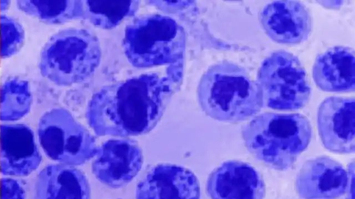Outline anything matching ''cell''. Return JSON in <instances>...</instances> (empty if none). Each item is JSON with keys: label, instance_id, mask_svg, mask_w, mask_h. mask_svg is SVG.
Here are the masks:
<instances>
[{"label": "cell", "instance_id": "1", "mask_svg": "<svg viewBox=\"0 0 355 199\" xmlns=\"http://www.w3.org/2000/svg\"><path fill=\"white\" fill-rule=\"evenodd\" d=\"M176 65V64H175ZM163 75L144 73L96 91L85 117L98 136L135 137L151 131L160 121L180 77V68Z\"/></svg>", "mask_w": 355, "mask_h": 199}, {"label": "cell", "instance_id": "2", "mask_svg": "<svg viewBox=\"0 0 355 199\" xmlns=\"http://www.w3.org/2000/svg\"><path fill=\"white\" fill-rule=\"evenodd\" d=\"M202 111L214 120L230 123L247 120L263 106L257 82L242 66L222 61L209 66L197 87Z\"/></svg>", "mask_w": 355, "mask_h": 199}, {"label": "cell", "instance_id": "3", "mask_svg": "<svg viewBox=\"0 0 355 199\" xmlns=\"http://www.w3.org/2000/svg\"><path fill=\"white\" fill-rule=\"evenodd\" d=\"M241 134L245 147L255 158L272 169L284 171L308 147L312 128L301 113L266 112L247 123Z\"/></svg>", "mask_w": 355, "mask_h": 199}, {"label": "cell", "instance_id": "4", "mask_svg": "<svg viewBox=\"0 0 355 199\" xmlns=\"http://www.w3.org/2000/svg\"><path fill=\"white\" fill-rule=\"evenodd\" d=\"M98 37L85 28H68L51 35L41 49V75L58 86H70L89 78L100 65Z\"/></svg>", "mask_w": 355, "mask_h": 199}, {"label": "cell", "instance_id": "5", "mask_svg": "<svg viewBox=\"0 0 355 199\" xmlns=\"http://www.w3.org/2000/svg\"><path fill=\"white\" fill-rule=\"evenodd\" d=\"M186 32L174 18L162 14H146L135 17L125 30L123 53L137 68L175 65L182 61L186 49Z\"/></svg>", "mask_w": 355, "mask_h": 199}, {"label": "cell", "instance_id": "6", "mask_svg": "<svg viewBox=\"0 0 355 199\" xmlns=\"http://www.w3.org/2000/svg\"><path fill=\"white\" fill-rule=\"evenodd\" d=\"M257 83L263 105L279 111H294L304 107L311 96L306 70L293 53L279 50L261 63Z\"/></svg>", "mask_w": 355, "mask_h": 199}, {"label": "cell", "instance_id": "7", "mask_svg": "<svg viewBox=\"0 0 355 199\" xmlns=\"http://www.w3.org/2000/svg\"><path fill=\"white\" fill-rule=\"evenodd\" d=\"M37 135L45 155L59 164H83L98 149L95 138L64 108L46 111L39 120Z\"/></svg>", "mask_w": 355, "mask_h": 199}, {"label": "cell", "instance_id": "8", "mask_svg": "<svg viewBox=\"0 0 355 199\" xmlns=\"http://www.w3.org/2000/svg\"><path fill=\"white\" fill-rule=\"evenodd\" d=\"M92 164V173L102 184L112 189L127 185L140 171L144 156L136 140L112 138L98 146Z\"/></svg>", "mask_w": 355, "mask_h": 199}, {"label": "cell", "instance_id": "9", "mask_svg": "<svg viewBox=\"0 0 355 199\" xmlns=\"http://www.w3.org/2000/svg\"><path fill=\"white\" fill-rule=\"evenodd\" d=\"M355 99L331 96L320 104L317 113L321 142L330 152L349 154L355 151Z\"/></svg>", "mask_w": 355, "mask_h": 199}, {"label": "cell", "instance_id": "10", "mask_svg": "<svg viewBox=\"0 0 355 199\" xmlns=\"http://www.w3.org/2000/svg\"><path fill=\"white\" fill-rule=\"evenodd\" d=\"M42 160L30 126L15 122L0 124V171L3 176H28L38 169Z\"/></svg>", "mask_w": 355, "mask_h": 199}, {"label": "cell", "instance_id": "11", "mask_svg": "<svg viewBox=\"0 0 355 199\" xmlns=\"http://www.w3.org/2000/svg\"><path fill=\"white\" fill-rule=\"evenodd\" d=\"M136 199H200V187L189 169L159 163L148 169L138 182Z\"/></svg>", "mask_w": 355, "mask_h": 199}, {"label": "cell", "instance_id": "12", "mask_svg": "<svg viewBox=\"0 0 355 199\" xmlns=\"http://www.w3.org/2000/svg\"><path fill=\"white\" fill-rule=\"evenodd\" d=\"M259 21L272 41L284 45L304 41L312 28L309 10L298 1H275L268 3L259 14Z\"/></svg>", "mask_w": 355, "mask_h": 199}, {"label": "cell", "instance_id": "13", "mask_svg": "<svg viewBox=\"0 0 355 199\" xmlns=\"http://www.w3.org/2000/svg\"><path fill=\"white\" fill-rule=\"evenodd\" d=\"M348 180V172L339 162L320 155L303 164L295 188L302 199H338L347 193Z\"/></svg>", "mask_w": 355, "mask_h": 199}, {"label": "cell", "instance_id": "14", "mask_svg": "<svg viewBox=\"0 0 355 199\" xmlns=\"http://www.w3.org/2000/svg\"><path fill=\"white\" fill-rule=\"evenodd\" d=\"M211 199H263L266 185L261 175L250 164L228 160L216 168L207 181Z\"/></svg>", "mask_w": 355, "mask_h": 199}, {"label": "cell", "instance_id": "15", "mask_svg": "<svg viewBox=\"0 0 355 199\" xmlns=\"http://www.w3.org/2000/svg\"><path fill=\"white\" fill-rule=\"evenodd\" d=\"M35 199H91V189L85 174L78 168L50 164L37 175Z\"/></svg>", "mask_w": 355, "mask_h": 199}, {"label": "cell", "instance_id": "16", "mask_svg": "<svg viewBox=\"0 0 355 199\" xmlns=\"http://www.w3.org/2000/svg\"><path fill=\"white\" fill-rule=\"evenodd\" d=\"M355 57L352 48L337 46L319 55L313 66V78L322 91L351 93L355 89Z\"/></svg>", "mask_w": 355, "mask_h": 199}, {"label": "cell", "instance_id": "17", "mask_svg": "<svg viewBox=\"0 0 355 199\" xmlns=\"http://www.w3.org/2000/svg\"><path fill=\"white\" fill-rule=\"evenodd\" d=\"M82 19L101 29H112L135 16L137 0H81Z\"/></svg>", "mask_w": 355, "mask_h": 199}, {"label": "cell", "instance_id": "18", "mask_svg": "<svg viewBox=\"0 0 355 199\" xmlns=\"http://www.w3.org/2000/svg\"><path fill=\"white\" fill-rule=\"evenodd\" d=\"M16 5L26 15L46 24L82 19L81 0H18Z\"/></svg>", "mask_w": 355, "mask_h": 199}, {"label": "cell", "instance_id": "19", "mask_svg": "<svg viewBox=\"0 0 355 199\" xmlns=\"http://www.w3.org/2000/svg\"><path fill=\"white\" fill-rule=\"evenodd\" d=\"M33 95L29 82L19 77L6 78L0 85V120L13 123L31 109Z\"/></svg>", "mask_w": 355, "mask_h": 199}, {"label": "cell", "instance_id": "20", "mask_svg": "<svg viewBox=\"0 0 355 199\" xmlns=\"http://www.w3.org/2000/svg\"><path fill=\"white\" fill-rule=\"evenodd\" d=\"M25 31L19 21L12 17L0 16V56L10 58L17 54L25 42Z\"/></svg>", "mask_w": 355, "mask_h": 199}, {"label": "cell", "instance_id": "21", "mask_svg": "<svg viewBox=\"0 0 355 199\" xmlns=\"http://www.w3.org/2000/svg\"><path fill=\"white\" fill-rule=\"evenodd\" d=\"M1 199H26L22 185L15 178L3 177L1 180Z\"/></svg>", "mask_w": 355, "mask_h": 199}, {"label": "cell", "instance_id": "22", "mask_svg": "<svg viewBox=\"0 0 355 199\" xmlns=\"http://www.w3.org/2000/svg\"><path fill=\"white\" fill-rule=\"evenodd\" d=\"M318 3L327 8L336 9L339 8L344 2L341 1H320Z\"/></svg>", "mask_w": 355, "mask_h": 199}, {"label": "cell", "instance_id": "23", "mask_svg": "<svg viewBox=\"0 0 355 199\" xmlns=\"http://www.w3.org/2000/svg\"><path fill=\"white\" fill-rule=\"evenodd\" d=\"M10 1H1L0 2V10L3 12L7 10V8L9 7Z\"/></svg>", "mask_w": 355, "mask_h": 199}, {"label": "cell", "instance_id": "24", "mask_svg": "<svg viewBox=\"0 0 355 199\" xmlns=\"http://www.w3.org/2000/svg\"><path fill=\"white\" fill-rule=\"evenodd\" d=\"M1 56H0V60H1Z\"/></svg>", "mask_w": 355, "mask_h": 199}, {"label": "cell", "instance_id": "25", "mask_svg": "<svg viewBox=\"0 0 355 199\" xmlns=\"http://www.w3.org/2000/svg\"><path fill=\"white\" fill-rule=\"evenodd\" d=\"M346 199H349V198H347Z\"/></svg>", "mask_w": 355, "mask_h": 199}]
</instances>
